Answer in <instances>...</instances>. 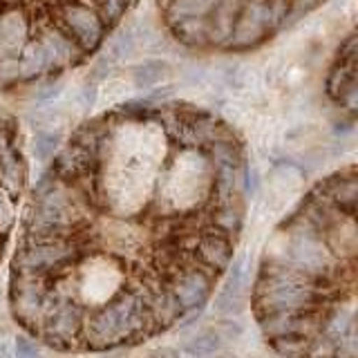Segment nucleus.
Wrapping results in <instances>:
<instances>
[{"label": "nucleus", "mask_w": 358, "mask_h": 358, "mask_svg": "<svg viewBox=\"0 0 358 358\" xmlns=\"http://www.w3.org/2000/svg\"><path fill=\"white\" fill-rule=\"evenodd\" d=\"M278 29L273 18L271 0H242L238 16L231 27L229 41L224 43V50L242 52L257 48L266 38H271Z\"/></svg>", "instance_id": "f257e3e1"}, {"label": "nucleus", "mask_w": 358, "mask_h": 358, "mask_svg": "<svg viewBox=\"0 0 358 358\" xmlns=\"http://www.w3.org/2000/svg\"><path fill=\"white\" fill-rule=\"evenodd\" d=\"M52 16V25L63 29L67 36H72L85 54L96 52L99 45L103 43V22H101L96 9L81 3V0H59Z\"/></svg>", "instance_id": "f03ea898"}, {"label": "nucleus", "mask_w": 358, "mask_h": 358, "mask_svg": "<svg viewBox=\"0 0 358 358\" xmlns=\"http://www.w3.org/2000/svg\"><path fill=\"white\" fill-rule=\"evenodd\" d=\"M356 34H350L341 45L336 63L327 76V94L336 103H343L347 110L356 115V99H358V87H356Z\"/></svg>", "instance_id": "7ed1b4c3"}, {"label": "nucleus", "mask_w": 358, "mask_h": 358, "mask_svg": "<svg viewBox=\"0 0 358 358\" xmlns=\"http://www.w3.org/2000/svg\"><path fill=\"white\" fill-rule=\"evenodd\" d=\"M215 282H217V278H213L201 266H188L173 273L171 280H168V287H171V291L179 298V302H182V307L186 311H193L206 305Z\"/></svg>", "instance_id": "20e7f679"}, {"label": "nucleus", "mask_w": 358, "mask_h": 358, "mask_svg": "<svg viewBox=\"0 0 358 358\" xmlns=\"http://www.w3.org/2000/svg\"><path fill=\"white\" fill-rule=\"evenodd\" d=\"M31 22L18 11H3L0 14V54L5 59H16V54L25 48L31 38Z\"/></svg>", "instance_id": "39448f33"}, {"label": "nucleus", "mask_w": 358, "mask_h": 358, "mask_svg": "<svg viewBox=\"0 0 358 358\" xmlns=\"http://www.w3.org/2000/svg\"><path fill=\"white\" fill-rule=\"evenodd\" d=\"M43 74H50V56L41 38H29L16 59V81L27 83Z\"/></svg>", "instance_id": "423d86ee"}, {"label": "nucleus", "mask_w": 358, "mask_h": 358, "mask_svg": "<svg viewBox=\"0 0 358 358\" xmlns=\"http://www.w3.org/2000/svg\"><path fill=\"white\" fill-rule=\"evenodd\" d=\"M171 31L173 36L188 45V48H208L210 38H208V18L206 16H190L171 22Z\"/></svg>", "instance_id": "0eeeda50"}, {"label": "nucleus", "mask_w": 358, "mask_h": 358, "mask_svg": "<svg viewBox=\"0 0 358 358\" xmlns=\"http://www.w3.org/2000/svg\"><path fill=\"white\" fill-rule=\"evenodd\" d=\"M217 0H166L162 5V11L166 16V22L171 25L175 20L190 18V16H206L215 7Z\"/></svg>", "instance_id": "6e6552de"}, {"label": "nucleus", "mask_w": 358, "mask_h": 358, "mask_svg": "<svg viewBox=\"0 0 358 358\" xmlns=\"http://www.w3.org/2000/svg\"><path fill=\"white\" fill-rule=\"evenodd\" d=\"M134 3H137V0H92V7L96 9V14L108 31L115 25H119L123 14H126Z\"/></svg>", "instance_id": "1a4fd4ad"}, {"label": "nucleus", "mask_w": 358, "mask_h": 358, "mask_svg": "<svg viewBox=\"0 0 358 358\" xmlns=\"http://www.w3.org/2000/svg\"><path fill=\"white\" fill-rule=\"evenodd\" d=\"M166 74H168V65L164 61H143L132 70V81L134 87L148 90L159 83Z\"/></svg>", "instance_id": "9d476101"}, {"label": "nucleus", "mask_w": 358, "mask_h": 358, "mask_svg": "<svg viewBox=\"0 0 358 358\" xmlns=\"http://www.w3.org/2000/svg\"><path fill=\"white\" fill-rule=\"evenodd\" d=\"M220 347H222L220 334H215V331H204V334L195 336L193 341H188L184 345V352L190 354V356H204V354H215Z\"/></svg>", "instance_id": "9b49d317"}, {"label": "nucleus", "mask_w": 358, "mask_h": 358, "mask_svg": "<svg viewBox=\"0 0 358 358\" xmlns=\"http://www.w3.org/2000/svg\"><path fill=\"white\" fill-rule=\"evenodd\" d=\"M59 134H52V132H38L36 139H34V155H36L38 162H50L54 152H56V145H59Z\"/></svg>", "instance_id": "f8f14e48"}, {"label": "nucleus", "mask_w": 358, "mask_h": 358, "mask_svg": "<svg viewBox=\"0 0 358 358\" xmlns=\"http://www.w3.org/2000/svg\"><path fill=\"white\" fill-rule=\"evenodd\" d=\"M134 50V34L132 29H128L126 34H121V36L112 43V59H121V56H126Z\"/></svg>", "instance_id": "ddd939ff"}, {"label": "nucleus", "mask_w": 358, "mask_h": 358, "mask_svg": "<svg viewBox=\"0 0 358 358\" xmlns=\"http://www.w3.org/2000/svg\"><path fill=\"white\" fill-rule=\"evenodd\" d=\"M16 354L18 356H36L38 354V347L34 341L25 338V336H20V338L16 341Z\"/></svg>", "instance_id": "4468645a"}, {"label": "nucleus", "mask_w": 358, "mask_h": 358, "mask_svg": "<svg viewBox=\"0 0 358 358\" xmlns=\"http://www.w3.org/2000/svg\"><path fill=\"white\" fill-rule=\"evenodd\" d=\"M59 92H61V85H50V87H43L41 92L36 94V99L38 101H48V99H54Z\"/></svg>", "instance_id": "2eb2a0df"}, {"label": "nucleus", "mask_w": 358, "mask_h": 358, "mask_svg": "<svg viewBox=\"0 0 358 358\" xmlns=\"http://www.w3.org/2000/svg\"><path fill=\"white\" fill-rule=\"evenodd\" d=\"M94 96H96L94 87H85V92H83V103H85V108H92Z\"/></svg>", "instance_id": "dca6fc26"}]
</instances>
